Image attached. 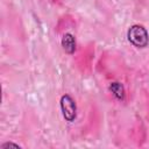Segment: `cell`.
I'll return each mask as SVG.
<instances>
[{"instance_id":"obj_1","label":"cell","mask_w":149,"mask_h":149,"mask_svg":"<svg viewBox=\"0 0 149 149\" xmlns=\"http://www.w3.org/2000/svg\"><path fill=\"white\" fill-rule=\"evenodd\" d=\"M128 41L136 48H144L148 45L149 42V35L148 31L143 26L134 24L128 29L127 33Z\"/></svg>"},{"instance_id":"obj_2","label":"cell","mask_w":149,"mask_h":149,"mask_svg":"<svg viewBox=\"0 0 149 149\" xmlns=\"http://www.w3.org/2000/svg\"><path fill=\"white\" fill-rule=\"evenodd\" d=\"M59 102H61V111H62L63 118L68 122L74 121L76 115H77V107H76V102L71 98V95H69V94L62 95Z\"/></svg>"},{"instance_id":"obj_3","label":"cell","mask_w":149,"mask_h":149,"mask_svg":"<svg viewBox=\"0 0 149 149\" xmlns=\"http://www.w3.org/2000/svg\"><path fill=\"white\" fill-rule=\"evenodd\" d=\"M62 47L68 54H73L76 50V40L71 34H65L62 38Z\"/></svg>"},{"instance_id":"obj_4","label":"cell","mask_w":149,"mask_h":149,"mask_svg":"<svg viewBox=\"0 0 149 149\" xmlns=\"http://www.w3.org/2000/svg\"><path fill=\"white\" fill-rule=\"evenodd\" d=\"M109 90H111V92L113 93V95H114L116 99H119V100H122V99H123V97H125V91H123V86H122L120 83H116V81L111 83Z\"/></svg>"},{"instance_id":"obj_5","label":"cell","mask_w":149,"mask_h":149,"mask_svg":"<svg viewBox=\"0 0 149 149\" xmlns=\"http://www.w3.org/2000/svg\"><path fill=\"white\" fill-rule=\"evenodd\" d=\"M6 147H14V148H20V146H19V144H14V143H12V142L1 144V148H6Z\"/></svg>"}]
</instances>
